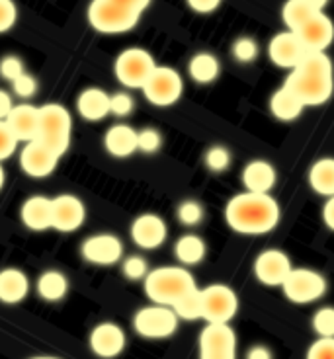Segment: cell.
I'll return each mask as SVG.
<instances>
[{
  "mask_svg": "<svg viewBox=\"0 0 334 359\" xmlns=\"http://www.w3.org/2000/svg\"><path fill=\"white\" fill-rule=\"evenodd\" d=\"M225 223L231 231L248 236H260L272 233L281 219L280 203L272 198V194H253L243 191L227 201Z\"/></svg>",
  "mask_w": 334,
  "mask_h": 359,
  "instance_id": "cell-1",
  "label": "cell"
},
{
  "mask_svg": "<svg viewBox=\"0 0 334 359\" xmlns=\"http://www.w3.org/2000/svg\"><path fill=\"white\" fill-rule=\"evenodd\" d=\"M286 86L307 106H323L334 94V65L326 53H309L289 71Z\"/></svg>",
  "mask_w": 334,
  "mask_h": 359,
  "instance_id": "cell-2",
  "label": "cell"
},
{
  "mask_svg": "<svg viewBox=\"0 0 334 359\" xmlns=\"http://www.w3.org/2000/svg\"><path fill=\"white\" fill-rule=\"evenodd\" d=\"M194 289H198L196 279L184 266L156 268L145 278V295L154 305L172 306Z\"/></svg>",
  "mask_w": 334,
  "mask_h": 359,
  "instance_id": "cell-3",
  "label": "cell"
},
{
  "mask_svg": "<svg viewBox=\"0 0 334 359\" xmlns=\"http://www.w3.org/2000/svg\"><path fill=\"white\" fill-rule=\"evenodd\" d=\"M141 14L118 0H92L88 6V22L100 34H126L139 24Z\"/></svg>",
  "mask_w": 334,
  "mask_h": 359,
  "instance_id": "cell-4",
  "label": "cell"
},
{
  "mask_svg": "<svg viewBox=\"0 0 334 359\" xmlns=\"http://www.w3.org/2000/svg\"><path fill=\"white\" fill-rule=\"evenodd\" d=\"M72 117L69 109L61 104L39 106V135L37 141L47 144L51 151L63 156L71 147Z\"/></svg>",
  "mask_w": 334,
  "mask_h": 359,
  "instance_id": "cell-5",
  "label": "cell"
},
{
  "mask_svg": "<svg viewBox=\"0 0 334 359\" xmlns=\"http://www.w3.org/2000/svg\"><path fill=\"white\" fill-rule=\"evenodd\" d=\"M328 289L326 278L311 268H293L288 279L283 281V297L293 305H311L323 299Z\"/></svg>",
  "mask_w": 334,
  "mask_h": 359,
  "instance_id": "cell-6",
  "label": "cell"
},
{
  "mask_svg": "<svg viewBox=\"0 0 334 359\" xmlns=\"http://www.w3.org/2000/svg\"><path fill=\"white\" fill-rule=\"evenodd\" d=\"M180 318L172 306L149 305L139 309L133 316V328L141 338L147 340H164L178 330Z\"/></svg>",
  "mask_w": 334,
  "mask_h": 359,
  "instance_id": "cell-7",
  "label": "cell"
},
{
  "mask_svg": "<svg viewBox=\"0 0 334 359\" xmlns=\"http://www.w3.org/2000/svg\"><path fill=\"white\" fill-rule=\"evenodd\" d=\"M201 291V320L206 324H229L239 313V295L235 289L223 283H213Z\"/></svg>",
  "mask_w": 334,
  "mask_h": 359,
  "instance_id": "cell-8",
  "label": "cell"
},
{
  "mask_svg": "<svg viewBox=\"0 0 334 359\" xmlns=\"http://www.w3.org/2000/svg\"><path fill=\"white\" fill-rule=\"evenodd\" d=\"M154 69H156V63H154L153 55L141 47H129L126 51H121L114 65L116 79L126 88H143Z\"/></svg>",
  "mask_w": 334,
  "mask_h": 359,
  "instance_id": "cell-9",
  "label": "cell"
},
{
  "mask_svg": "<svg viewBox=\"0 0 334 359\" xmlns=\"http://www.w3.org/2000/svg\"><path fill=\"white\" fill-rule=\"evenodd\" d=\"M141 90L149 104L156 108H168L182 98L184 81L180 72L174 71L172 67H156Z\"/></svg>",
  "mask_w": 334,
  "mask_h": 359,
  "instance_id": "cell-10",
  "label": "cell"
},
{
  "mask_svg": "<svg viewBox=\"0 0 334 359\" xmlns=\"http://www.w3.org/2000/svg\"><path fill=\"white\" fill-rule=\"evenodd\" d=\"M199 359H236V334L231 324H206L198 340Z\"/></svg>",
  "mask_w": 334,
  "mask_h": 359,
  "instance_id": "cell-11",
  "label": "cell"
},
{
  "mask_svg": "<svg viewBox=\"0 0 334 359\" xmlns=\"http://www.w3.org/2000/svg\"><path fill=\"white\" fill-rule=\"evenodd\" d=\"M293 269L289 256L280 248L262 250L254 260V278L266 287H281Z\"/></svg>",
  "mask_w": 334,
  "mask_h": 359,
  "instance_id": "cell-12",
  "label": "cell"
},
{
  "mask_svg": "<svg viewBox=\"0 0 334 359\" xmlns=\"http://www.w3.org/2000/svg\"><path fill=\"white\" fill-rule=\"evenodd\" d=\"M86 221V207L71 194L51 198V229L59 233H74Z\"/></svg>",
  "mask_w": 334,
  "mask_h": 359,
  "instance_id": "cell-13",
  "label": "cell"
},
{
  "mask_svg": "<svg viewBox=\"0 0 334 359\" xmlns=\"http://www.w3.org/2000/svg\"><path fill=\"white\" fill-rule=\"evenodd\" d=\"M309 51L305 45L301 43L295 32H281L278 36L272 37L270 45H268V57L276 67L286 69V71H293L305 57Z\"/></svg>",
  "mask_w": 334,
  "mask_h": 359,
  "instance_id": "cell-14",
  "label": "cell"
},
{
  "mask_svg": "<svg viewBox=\"0 0 334 359\" xmlns=\"http://www.w3.org/2000/svg\"><path fill=\"white\" fill-rule=\"evenodd\" d=\"M81 254L84 260L96 266H114L123 256V243L116 234H92L82 243Z\"/></svg>",
  "mask_w": 334,
  "mask_h": 359,
  "instance_id": "cell-15",
  "label": "cell"
},
{
  "mask_svg": "<svg viewBox=\"0 0 334 359\" xmlns=\"http://www.w3.org/2000/svg\"><path fill=\"white\" fill-rule=\"evenodd\" d=\"M59 158H61L59 154L51 151L41 141H37V139L29 141V143H24V149L20 151V166L32 178L51 176L55 168H57Z\"/></svg>",
  "mask_w": 334,
  "mask_h": 359,
  "instance_id": "cell-16",
  "label": "cell"
},
{
  "mask_svg": "<svg viewBox=\"0 0 334 359\" xmlns=\"http://www.w3.org/2000/svg\"><path fill=\"white\" fill-rule=\"evenodd\" d=\"M131 241L143 248V250H154L161 248L166 243L168 236V226L163 217L156 213H143V215L135 217V221L131 223L129 229Z\"/></svg>",
  "mask_w": 334,
  "mask_h": 359,
  "instance_id": "cell-17",
  "label": "cell"
},
{
  "mask_svg": "<svg viewBox=\"0 0 334 359\" xmlns=\"http://www.w3.org/2000/svg\"><path fill=\"white\" fill-rule=\"evenodd\" d=\"M295 34L309 53H325L334 41V24L325 12H315Z\"/></svg>",
  "mask_w": 334,
  "mask_h": 359,
  "instance_id": "cell-18",
  "label": "cell"
},
{
  "mask_svg": "<svg viewBox=\"0 0 334 359\" xmlns=\"http://www.w3.org/2000/svg\"><path fill=\"white\" fill-rule=\"evenodd\" d=\"M126 332L116 323H102L91 332V350L98 358H118L126 350Z\"/></svg>",
  "mask_w": 334,
  "mask_h": 359,
  "instance_id": "cell-19",
  "label": "cell"
},
{
  "mask_svg": "<svg viewBox=\"0 0 334 359\" xmlns=\"http://www.w3.org/2000/svg\"><path fill=\"white\" fill-rule=\"evenodd\" d=\"M244 191H253V194H272V189L278 182V172L274 168V164L262 158H256L244 164L241 172Z\"/></svg>",
  "mask_w": 334,
  "mask_h": 359,
  "instance_id": "cell-20",
  "label": "cell"
},
{
  "mask_svg": "<svg viewBox=\"0 0 334 359\" xmlns=\"http://www.w3.org/2000/svg\"><path fill=\"white\" fill-rule=\"evenodd\" d=\"M6 123L20 143L36 141L39 135V108L32 104H16L6 117Z\"/></svg>",
  "mask_w": 334,
  "mask_h": 359,
  "instance_id": "cell-21",
  "label": "cell"
},
{
  "mask_svg": "<svg viewBox=\"0 0 334 359\" xmlns=\"http://www.w3.org/2000/svg\"><path fill=\"white\" fill-rule=\"evenodd\" d=\"M20 217L22 223L27 226L29 231H47L51 229V198L46 196H32L22 203L20 209Z\"/></svg>",
  "mask_w": 334,
  "mask_h": 359,
  "instance_id": "cell-22",
  "label": "cell"
},
{
  "mask_svg": "<svg viewBox=\"0 0 334 359\" xmlns=\"http://www.w3.org/2000/svg\"><path fill=\"white\" fill-rule=\"evenodd\" d=\"M104 147L112 156L116 158H127L137 153V131L127 123H116L108 129L104 137Z\"/></svg>",
  "mask_w": 334,
  "mask_h": 359,
  "instance_id": "cell-23",
  "label": "cell"
},
{
  "mask_svg": "<svg viewBox=\"0 0 334 359\" xmlns=\"http://www.w3.org/2000/svg\"><path fill=\"white\" fill-rule=\"evenodd\" d=\"M29 293V279L16 268H6L0 271V301L4 305H18Z\"/></svg>",
  "mask_w": 334,
  "mask_h": 359,
  "instance_id": "cell-24",
  "label": "cell"
},
{
  "mask_svg": "<svg viewBox=\"0 0 334 359\" xmlns=\"http://www.w3.org/2000/svg\"><path fill=\"white\" fill-rule=\"evenodd\" d=\"M76 109L86 121H102L109 116V94L102 88L82 90L76 100Z\"/></svg>",
  "mask_w": 334,
  "mask_h": 359,
  "instance_id": "cell-25",
  "label": "cell"
},
{
  "mask_svg": "<svg viewBox=\"0 0 334 359\" xmlns=\"http://www.w3.org/2000/svg\"><path fill=\"white\" fill-rule=\"evenodd\" d=\"M303 109H305V104H303L298 94L289 88V86H286V84L272 94L270 111L272 116L276 117L278 121H286V123L295 121V119L303 114Z\"/></svg>",
  "mask_w": 334,
  "mask_h": 359,
  "instance_id": "cell-26",
  "label": "cell"
},
{
  "mask_svg": "<svg viewBox=\"0 0 334 359\" xmlns=\"http://www.w3.org/2000/svg\"><path fill=\"white\" fill-rule=\"evenodd\" d=\"M309 186L311 189L323 196V198H333L334 196V158L325 156L311 164L307 174Z\"/></svg>",
  "mask_w": 334,
  "mask_h": 359,
  "instance_id": "cell-27",
  "label": "cell"
},
{
  "mask_svg": "<svg viewBox=\"0 0 334 359\" xmlns=\"http://www.w3.org/2000/svg\"><path fill=\"white\" fill-rule=\"evenodd\" d=\"M174 256L182 266H198L208 256V244L198 234H182L174 244Z\"/></svg>",
  "mask_w": 334,
  "mask_h": 359,
  "instance_id": "cell-28",
  "label": "cell"
},
{
  "mask_svg": "<svg viewBox=\"0 0 334 359\" xmlns=\"http://www.w3.org/2000/svg\"><path fill=\"white\" fill-rule=\"evenodd\" d=\"M67 291H69V281L61 271L49 269V271H44L37 279V293L44 301L57 303L67 295Z\"/></svg>",
  "mask_w": 334,
  "mask_h": 359,
  "instance_id": "cell-29",
  "label": "cell"
},
{
  "mask_svg": "<svg viewBox=\"0 0 334 359\" xmlns=\"http://www.w3.org/2000/svg\"><path fill=\"white\" fill-rule=\"evenodd\" d=\"M190 79L198 84H211L221 72V65L215 55L211 53H198L192 57L188 65Z\"/></svg>",
  "mask_w": 334,
  "mask_h": 359,
  "instance_id": "cell-30",
  "label": "cell"
},
{
  "mask_svg": "<svg viewBox=\"0 0 334 359\" xmlns=\"http://www.w3.org/2000/svg\"><path fill=\"white\" fill-rule=\"evenodd\" d=\"M315 12L316 10L311 8L305 0H288L281 8V18L289 32H299Z\"/></svg>",
  "mask_w": 334,
  "mask_h": 359,
  "instance_id": "cell-31",
  "label": "cell"
},
{
  "mask_svg": "<svg viewBox=\"0 0 334 359\" xmlns=\"http://www.w3.org/2000/svg\"><path fill=\"white\" fill-rule=\"evenodd\" d=\"M174 313L178 314L180 320H201V291L194 289L188 295H184L180 301H176L174 305Z\"/></svg>",
  "mask_w": 334,
  "mask_h": 359,
  "instance_id": "cell-32",
  "label": "cell"
},
{
  "mask_svg": "<svg viewBox=\"0 0 334 359\" xmlns=\"http://www.w3.org/2000/svg\"><path fill=\"white\" fill-rule=\"evenodd\" d=\"M176 217H178V221L184 226H198L203 221L206 211H203V207H201L199 201H196V199H186L176 209Z\"/></svg>",
  "mask_w": 334,
  "mask_h": 359,
  "instance_id": "cell-33",
  "label": "cell"
},
{
  "mask_svg": "<svg viewBox=\"0 0 334 359\" xmlns=\"http://www.w3.org/2000/svg\"><path fill=\"white\" fill-rule=\"evenodd\" d=\"M313 330L319 338H334V306H321L313 314Z\"/></svg>",
  "mask_w": 334,
  "mask_h": 359,
  "instance_id": "cell-34",
  "label": "cell"
},
{
  "mask_svg": "<svg viewBox=\"0 0 334 359\" xmlns=\"http://www.w3.org/2000/svg\"><path fill=\"white\" fill-rule=\"evenodd\" d=\"M163 147V135L159 133L153 127H147L137 131V149L145 154H154L161 151Z\"/></svg>",
  "mask_w": 334,
  "mask_h": 359,
  "instance_id": "cell-35",
  "label": "cell"
},
{
  "mask_svg": "<svg viewBox=\"0 0 334 359\" xmlns=\"http://www.w3.org/2000/svg\"><path fill=\"white\" fill-rule=\"evenodd\" d=\"M206 166L211 172H215V174L225 172L231 166V153H229V149L219 147V144L208 149V153H206Z\"/></svg>",
  "mask_w": 334,
  "mask_h": 359,
  "instance_id": "cell-36",
  "label": "cell"
},
{
  "mask_svg": "<svg viewBox=\"0 0 334 359\" xmlns=\"http://www.w3.org/2000/svg\"><path fill=\"white\" fill-rule=\"evenodd\" d=\"M233 57L236 63L246 65L253 63L254 59L258 57V45L253 37H241L233 43Z\"/></svg>",
  "mask_w": 334,
  "mask_h": 359,
  "instance_id": "cell-37",
  "label": "cell"
},
{
  "mask_svg": "<svg viewBox=\"0 0 334 359\" xmlns=\"http://www.w3.org/2000/svg\"><path fill=\"white\" fill-rule=\"evenodd\" d=\"M18 139L12 133V129L6 123V119H0V162L10 158L18 149Z\"/></svg>",
  "mask_w": 334,
  "mask_h": 359,
  "instance_id": "cell-38",
  "label": "cell"
},
{
  "mask_svg": "<svg viewBox=\"0 0 334 359\" xmlns=\"http://www.w3.org/2000/svg\"><path fill=\"white\" fill-rule=\"evenodd\" d=\"M121 271L127 279L131 281H139V279L147 278L149 273V264L145 260L143 256H129L123 260V266H121Z\"/></svg>",
  "mask_w": 334,
  "mask_h": 359,
  "instance_id": "cell-39",
  "label": "cell"
},
{
  "mask_svg": "<svg viewBox=\"0 0 334 359\" xmlns=\"http://www.w3.org/2000/svg\"><path fill=\"white\" fill-rule=\"evenodd\" d=\"M135 109V102L127 92H116L109 96V114L118 117H127Z\"/></svg>",
  "mask_w": 334,
  "mask_h": 359,
  "instance_id": "cell-40",
  "label": "cell"
},
{
  "mask_svg": "<svg viewBox=\"0 0 334 359\" xmlns=\"http://www.w3.org/2000/svg\"><path fill=\"white\" fill-rule=\"evenodd\" d=\"M24 72H26L24 63H22V59L16 57V55H6V57L0 61V76L6 79V81L14 82L18 76H22Z\"/></svg>",
  "mask_w": 334,
  "mask_h": 359,
  "instance_id": "cell-41",
  "label": "cell"
},
{
  "mask_svg": "<svg viewBox=\"0 0 334 359\" xmlns=\"http://www.w3.org/2000/svg\"><path fill=\"white\" fill-rule=\"evenodd\" d=\"M305 359H334V338H316L309 346Z\"/></svg>",
  "mask_w": 334,
  "mask_h": 359,
  "instance_id": "cell-42",
  "label": "cell"
},
{
  "mask_svg": "<svg viewBox=\"0 0 334 359\" xmlns=\"http://www.w3.org/2000/svg\"><path fill=\"white\" fill-rule=\"evenodd\" d=\"M12 90H14V94H16L18 98L29 100L36 96L37 82H36V79L32 76V74L24 72L22 76H18L16 81L12 82Z\"/></svg>",
  "mask_w": 334,
  "mask_h": 359,
  "instance_id": "cell-43",
  "label": "cell"
},
{
  "mask_svg": "<svg viewBox=\"0 0 334 359\" xmlns=\"http://www.w3.org/2000/svg\"><path fill=\"white\" fill-rule=\"evenodd\" d=\"M18 18V10L12 0H0V34L12 29Z\"/></svg>",
  "mask_w": 334,
  "mask_h": 359,
  "instance_id": "cell-44",
  "label": "cell"
},
{
  "mask_svg": "<svg viewBox=\"0 0 334 359\" xmlns=\"http://www.w3.org/2000/svg\"><path fill=\"white\" fill-rule=\"evenodd\" d=\"M186 2L198 14H211V12H215L221 6L223 0H186Z\"/></svg>",
  "mask_w": 334,
  "mask_h": 359,
  "instance_id": "cell-45",
  "label": "cell"
},
{
  "mask_svg": "<svg viewBox=\"0 0 334 359\" xmlns=\"http://www.w3.org/2000/svg\"><path fill=\"white\" fill-rule=\"evenodd\" d=\"M244 359H274V353H272L270 348L258 344V346H253L250 350L246 351V358Z\"/></svg>",
  "mask_w": 334,
  "mask_h": 359,
  "instance_id": "cell-46",
  "label": "cell"
},
{
  "mask_svg": "<svg viewBox=\"0 0 334 359\" xmlns=\"http://www.w3.org/2000/svg\"><path fill=\"white\" fill-rule=\"evenodd\" d=\"M323 223L334 233V196L326 198L325 205H323Z\"/></svg>",
  "mask_w": 334,
  "mask_h": 359,
  "instance_id": "cell-47",
  "label": "cell"
},
{
  "mask_svg": "<svg viewBox=\"0 0 334 359\" xmlns=\"http://www.w3.org/2000/svg\"><path fill=\"white\" fill-rule=\"evenodd\" d=\"M12 108H14L12 96H10L8 92L0 90V119H6L10 111H12Z\"/></svg>",
  "mask_w": 334,
  "mask_h": 359,
  "instance_id": "cell-48",
  "label": "cell"
},
{
  "mask_svg": "<svg viewBox=\"0 0 334 359\" xmlns=\"http://www.w3.org/2000/svg\"><path fill=\"white\" fill-rule=\"evenodd\" d=\"M305 2H307L311 8L316 10V12H323L326 4H328V0H305Z\"/></svg>",
  "mask_w": 334,
  "mask_h": 359,
  "instance_id": "cell-49",
  "label": "cell"
},
{
  "mask_svg": "<svg viewBox=\"0 0 334 359\" xmlns=\"http://www.w3.org/2000/svg\"><path fill=\"white\" fill-rule=\"evenodd\" d=\"M4 180H6V176H4V168H2V164H0V189L4 186Z\"/></svg>",
  "mask_w": 334,
  "mask_h": 359,
  "instance_id": "cell-50",
  "label": "cell"
},
{
  "mask_svg": "<svg viewBox=\"0 0 334 359\" xmlns=\"http://www.w3.org/2000/svg\"><path fill=\"white\" fill-rule=\"evenodd\" d=\"M32 359H59V358H46V355H39V358H32Z\"/></svg>",
  "mask_w": 334,
  "mask_h": 359,
  "instance_id": "cell-51",
  "label": "cell"
},
{
  "mask_svg": "<svg viewBox=\"0 0 334 359\" xmlns=\"http://www.w3.org/2000/svg\"><path fill=\"white\" fill-rule=\"evenodd\" d=\"M145 4H147V6H149V2H151V0H143Z\"/></svg>",
  "mask_w": 334,
  "mask_h": 359,
  "instance_id": "cell-52",
  "label": "cell"
}]
</instances>
